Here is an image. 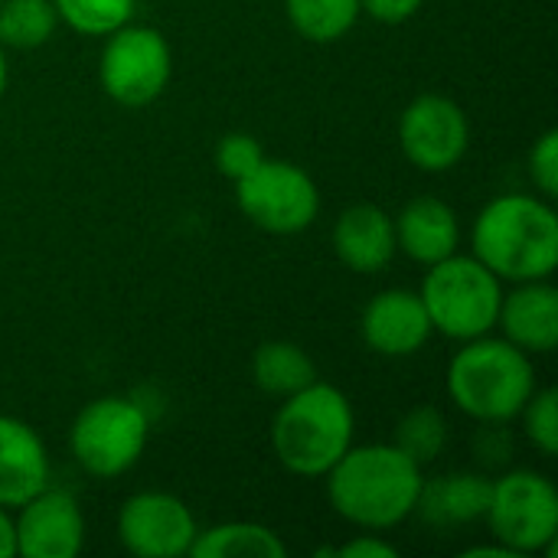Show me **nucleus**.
<instances>
[{"label":"nucleus","instance_id":"1","mask_svg":"<svg viewBox=\"0 0 558 558\" xmlns=\"http://www.w3.org/2000/svg\"><path fill=\"white\" fill-rule=\"evenodd\" d=\"M330 510L369 533H386L415 517L425 468L402 454L392 441L350 445V451L320 477Z\"/></svg>","mask_w":558,"mask_h":558},{"label":"nucleus","instance_id":"2","mask_svg":"<svg viewBox=\"0 0 558 558\" xmlns=\"http://www.w3.org/2000/svg\"><path fill=\"white\" fill-rule=\"evenodd\" d=\"M471 255L504 284L553 278L558 268V213L539 193L494 196L471 226Z\"/></svg>","mask_w":558,"mask_h":558},{"label":"nucleus","instance_id":"3","mask_svg":"<svg viewBox=\"0 0 558 558\" xmlns=\"http://www.w3.org/2000/svg\"><path fill=\"white\" fill-rule=\"evenodd\" d=\"M536 386L533 356L500 333L458 343L445 373V392L454 409L481 425H507L520 418Z\"/></svg>","mask_w":558,"mask_h":558},{"label":"nucleus","instance_id":"4","mask_svg":"<svg viewBox=\"0 0 558 558\" xmlns=\"http://www.w3.org/2000/svg\"><path fill=\"white\" fill-rule=\"evenodd\" d=\"M353 438V402L340 386L324 379L281 399L271 418V451L294 477H324L350 451Z\"/></svg>","mask_w":558,"mask_h":558},{"label":"nucleus","instance_id":"5","mask_svg":"<svg viewBox=\"0 0 558 558\" xmlns=\"http://www.w3.org/2000/svg\"><path fill=\"white\" fill-rule=\"evenodd\" d=\"M504 281L471 252H454L425 268L418 298L428 311L432 330L464 343L497 330Z\"/></svg>","mask_w":558,"mask_h":558},{"label":"nucleus","instance_id":"6","mask_svg":"<svg viewBox=\"0 0 558 558\" xmlns=\"http://www.w3.org/2000/svg\"><path fill=\"white\" fill-rule=\"evenodd\" d=\"M150 415L137 399L128 396H98L69 428V451L75 464L98 481L128 474L147 451Z\"/></svg>","mask_w":558,"mask_h":558},{"label":"nucleus","instance_id":"7","mask_svg":"<svg viewBox=\"0 0 558 558\" xmlns=\"http://www.w3.org/2000/svg\"><path fill=\"white\" fill-rule=\"evenodd\" d=\"M484 523L490 539L513 556H556L558 490L556 484L533 471L517 468L490 481V500Z\"/></svg>","mask_w":558,"mask_h":558},{"label":"nucleus","instance_id":"8","mask_svg":"<svg viewBox=\"0 0 558 558\" xmlns=\"http://www.w3.org/2000/svg\"><path fill=\"white\" fill-rule=\"evenodd\" d=\"M170 75L173 52L157 26L131 20L105 36L98 56V85L111 101L124 108H144L167 92Z\"/></svg>","mask_w":558,"mask_h":558},{"label":"nucleus","instance_id":"9","mask_svg":"<svg viewBox=\"0 0 558 558\" xmlns=\"http://www.w3.org/2000/svg\"><path fill=\"white\" fill-rule=\"evenodd\" d=\"M232 186L239 213L268 235H298L320 216L317 180L291 160L265 157L245 180Z\"/></svg>","mask_w":558,"mask_h":558},{"label":"nucleus","instance_id":"10","mask_svg":"<svg viewBox=\"0 0 558 558\" xmlns=\"http://www.w3.org/2000/svg\"><path fill=\"white\" fill-rule=\"evenodd\" d=\"M399 147L422 173L438 177L454 170L471 147L468 111L441 92L415 95L399 114Z\"/></svg>","mask_w":558,"mask_h":558},{"label":"nucleus","instance_id":"11","mask_svg":"<svg viewBox=\"0 0 558 558\" xmlns=\"http://www.w3.org/2000/svg\"><path fill=\"white\" fill-rule=\"evenodd\" d=\"M118 543L137 558H183L199 533V523L186 500L167 490L131 494L118 507Z\"/></svg>","mask_w":558,"mask_h":558},{"label":"nucleus","instance_id":"12","mask_svg":"<svg viewBox=\"0 0 558 558\" xmlns=\"http://www.w3.org/2000/svg\"><path fill=\"white\" fill-rule=\"evenodd\" d=\"M13 536L20 558H75L85 549V513L78 497L46 484L13 507Z\"/></svg>","mask_w":558,"mask_h":558},{"label":"nucleus","instance_id":"13","mask_svg":"<svg viewBox=\"0 0 558 558\" xmlns=\"http://www.w3.org/2000/svg\"><path fill=\"white\" fill-rule=\"evenodd\" d=\"M360 337L366 350H373L376 356L405 360L422 353L435 337V330L418 291L386 288L366 301L360 314Z\"/></svg>","mask_w":558,"mask_h":558},{"label":"nucleus","instance_id":"14","mask_svg":"<svg viewBox=\"0 0 558 558\" xmlns=\"http://www.w3.org/2000/svg\"><path fill=\"white\" fill-rule=\"evenodd\" d=\"M494 333L530 356H549L558 347V288L553 278L504 288Z\"/></svg>","mask_w":558,"mask_h":558},{"label":"nucleus","instance_id":"15","mask_svg":"<svg viewBox=\"0 0 558 558\" xmlns=\"http://www.w3.org/2000/svg\"><path fill=\"white\" fill-rule=\"evenodd\" d=\"M330 245L337 262L356 275H376L389 268L399 255L392 213H386L376 203H356L343 209L333 222Z\"/></svg>","mask_w":558,"mask_h":558},{"label":"nucleus","instance_id":"16","mask_svg":"<svg viewBox=\"0 0 558 558\" xmlns=\"http://www.w3.org/2000/svg\"><path fill=\"white\" fill-rule=\"evenodd\" d=\"M392 226H396V248L422 268H428L461 248L458 213L441 196L409 199L392 216Z\"/></svg>","mask_w":558,"mask_h":558},{"label":"nucleus","instance_id":"17","mask_svg":"<svg viewBox=\"0 0 558 558\" xmlns=\"http://www.w3.org/2000/svg\"><path fill=\"white\" fill-rule=\"evenodd\" d=\"M52 464L33 425L0 415V507L13 510L49 484Z\"/></svg>","mask_w":558,"mask_h":558},{"label":"nucleus","instance_id":"18","mask_svg":"<svg viewBox=\"0 0 558 558\" xmlns=\"http://www.w3.org/2000/svg\"><path fill=\"white\" fill-rule=\"evenodd\" d=\"M490 500V477L458 471L441 477H425L415 517L425 520L432 530H458L484 520Z\"/></svg>","mask_w":558,"mask_h":558},{"label":"nucleus","instance_id":"19","mask_svg":"<svg viewBox=\"0 0 558 558\" xmlns=\"http://www.w3.org/2000/svg\"><path fill=\"white\" fill-rule=\"evenodd\" d=\"M252 379L271 399H288L317 383V363L294 340H265L252 353Z\"/></svg>","mask_w":558,"mask_h":558},{"label":"nucleus","instance_id":"20","mask_svg":"<svg viewBox=\"0 0 558 558\" xmlns=\"http://www.w3.org/2000/svg\"><path fill=\"white\" fill-rule=\"evenodd\" d=\"M193 558H284L288 543L278 530L255 523V520H229L209 530H199L193 546Z\"/></svg>","mask_w":558,"mask_h":558},{"label":"nucleus","instance_id":"21","mask_svg":"<svg viewBox=\"0 0 558 558\" xmlns=\"http://www.w3.org/2000/svg\"><path fill=\"white\" fill-rule=\"evenodd\" d=\"M291 29L317 46L340 43L363 16L360 0H284Z\"/></svg>","mask_w":558,"mask_h":558},{"label":"nucleus","instance_id":"22","mask_svg":"<svg viewBox=\"0 0 558 558\" xmlns=\"http://www.w3.org/2000/svg\"><path fill=\"white\" fill-rule=\"evenodd\" d=\"M59 29L52 0H0V46L39 49Z\"/></svg>","mask_w":558,"mask_h":558},{"label":"nucleus","instance_id":"23","mask_svg":"<svg viewBox=\"0 0 558 558\" xmlns=\"http://www.w3.org/2000/svg\"><path fill=\"white\" fill-rule=\"evenodd\" d=\"M392 445L409 454L418 468L435 464L445 448H448V418L438 405H415L409 409L396 428H392Z\"/></svg>","mask_w":558,"mask_h":558},{"label":"nucleus","instance_id":"24","mask_svg":"<svg viewBox=\"0 0 558 558\" xmlns=\"http://www.w3.org/2000/svg\"><path fill=\"white\" fill-rule=\"evenodd\" d=\"M59 23L78 36H108L134 20L137 0H52Z\"/></svg>","mask_w":558,"mask_h":558},{"label":"nucleus","instance_id":"25","mask_svg":"<svg viewBox=\"0 0 558 558\" xmlns=\"http://www.w3.org/2000/svg\"><path fill=\"white\" fill-rule=\"evenodd\" d=\"M523 418V432H526V441L543 454V458H556L558 454V392L549 389H539L530 396V402L523 405L520 412Z\"/></svg>","mask_w":558,"mask_h":558},{"label":"nucleus","instance_id":"26","mask_svg":"<svg viewBox=\"0 0 558 558\" xmlns=\"http://www.w3.org/2000/svg\"><path fill=\"white\" fill-rule=\"evenodd\" d=\"M265 147L255 134H245V131H229L226 137H219L216 144V170L229 180V183H239L245 180L262 160H265Z\"/></svg>","mask_w":558,"mask_h":558},{"label":"nucleus","instance_id":"27","mask_svg":"<svg viewBox=\"0 0 558 558\" xmlns=\"http://www.w3.org/2000/svg\"><path fill=\"white\" fill-rule=\"evenodd\" d=\"M526 170H530V180L536 186L539 196L546 199H556L558 196V131L549 128L543 131L533 147H530V157H526Z\"/></svg>","mask_w":558,"mask_h":558},{"label":"nucleus","instance_id":"28","mask_svg":"<svg viewBox=\"0 0 558 558\" xmlns=\"http://www.w3.org/2000/svg\"><path fill=\"white\" fill-rule=\"evenodd\" d=\"M330 556L337 558H396L399 549L383 539V533H369V530H360V536L347 539L343 546L330 549Z\"/></svg>","mask_w":558,"mask_h":558},{"label":"nucleus","instance_id":"29","mask_svg":"<svg viewBox=\"0 0 558 558\" xmlns=\"http://www.w3.org/2000/svg\"><path fill=\"white\" fill-rule=\"evenodd\" d=\"M360 7H363V16L386 23V26H399V23H409L425 7V0H360Z\"/></svg>","mask_w":558,"mask_h":558},{"label":"nucleus","instance_id":"30","mask_svg":"<svg viewBox=\"0 0 558 558\" xmlns=\"http://www.w3.org/2000/svg\"><path fill=\"white\" fill-rule=\"evenodd\" d=\"M16 556V536H13V510L0 507V558Z\"/></svg>","mask_w":558,"mask_h":558},{"label":"nucleus","instance_id":"31","mask_svg":"<svg viewBox=\"0 0 558 558\" xmlns=\"http://www.w3.org/2000/svg\"><path fill=\"white\" fill-rule=\"evenodd\" d=\"M7 82H10V65H7V49L0 46V101L7 95Z\"/></svg>","mask_w":558,"mask_h":558}]
</instances>
